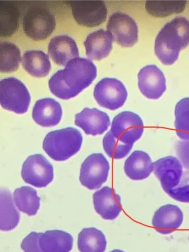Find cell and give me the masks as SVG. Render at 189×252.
Masks as SVG:
<instances>
[{
    "instance_id": "6da1fadb",
    "label": "cell",
    "mask_w": 189,
    "mask_h": 252,
    "mask_svg": "<svg viewBox=\"0 0 189 252\" xmlns=\"http://www.w3.org/2000/svg\"><path fill=\"white\" fill-rule=\"evenodd\" d=\"M96 74V67L92 61L84 58H74L51 76L49 89L57 97L68 99L91 85Z\"/></svg>"
},
{
    "instance_id": "7a4b0ae2",
    "label": "cell",
    "mask_w": 189,
    "mask_h": 252,
    "mask_svg": "<svg viewBox=\"0 0 189 252\" xmlns=\"http://www.w3.org/2000/svg\"><path fill=\"white\" fill-rule=\"evenodd\" d=\"M189 45V21L178 17L168 22L158 32L155 40V52L164 64L174 63L181 50Z\"/></svg>"
},
{
    "instance_id": "3957f363",
    "label": "cell",
    "mask_w": 189,
    "mask_h": 252,
    "mask_svg": "<svg viewBox=\"0 0 189 252\" xmlns=\"http://www.w3.org/2000/svg\"><path fill=\"white\" fill-rule=\"evenodd\" d=\"M82 141L80 132L76 128L68 127L49 132L43 140L42 146L51 158L64 161L80 150Z\"/></svg>"
},
{
    "instance_id": "277c9868",
    "label": "cell",
    "mask_w": 189,
    "mask_h": 252,
    "mask_svg": "<svg viewBox=\"0 0 189 252\" xmlns=\"http://www.w3.org/2000/svg\"><path fill=\"white\" fill-rule=\"evenodd\" d=\"M31 101L28 90L19 79L11 77L0 82V103L4 109L17 114L26 113Z\"/></svg>"
},
{
    "instance_id": "5b68a950",
    "label": "cell",
    "mask_w": 189,
    "mask_h": 252,
    "mask_svg": "<svg viewBox=\"0 0 189 252\" xmlns=\"http://www.w3.org/2000/svg\"><path fill=\"white\" fill-rule=\"evenodd\" d=\"M54 15L45 8L34 6L25 13L23 19L25 33L35 41H41L48 37L56 27Z\"/></svg>"
},
{
    "instance_id": "8992f818",
    "label": "cell",
    "mask_w": 189,
    "mask_h": 252,
    "mask_svg": "<svg viewBox=\"0 0 189 252\" xmlns=\"http://www.w3.org/2000/svg\"><path fill=\"white\" fill-rule=\"evenodd\" d=\"M109 169V162L102 154H93L81 165L80 183L89 189H97L107 181Z\"/></svg>"
},
{
    "instance_id": "52a82bcc",
    "label": "cell",
    "mask_w": 189,
    "mask_h": 252,
    "mask_svg": "<svg viewBox=\"0 0 189 252\" xmlns=\"http://www.w3.org/2000/svg\"><path fill=\"white\" fill-rule=\"evenodd\" d=\"M21 176L27 184L37 188L45 187L53 179V167L43 155H32L24 162Z\"/></svg>"
},
{
    "instance_id": "ba28073f",
    "label": "cell",
    "mask_w": 189,
    "mask_h": 252,
    "mask_svg": "<svg viewBox=\"0 0 189 252\" xmlns=\"http://www.w3.org/2000/svg\"><path fill=\"white\" fill-rule=\"evenodd\" d=\"M94 96L99 105L114 110L124 104L127 93L125 86L119 80L104 78L95 86Z\"/></svg>"
},
{
    "instance_id": "9c48e42d",
    "label": "cell",
    "mask_w": 189,
    "mask_h": 252,
    "mask_svg": "<svg viewBox=\"0 0 189 252\" xmlns=\"http://www.w3.org/2000/svg\"><path fill=\"white\" fill-rule=\"evenodd\" d=\"M110 130L113 136L120 141L127 144L133 145L142 135L143 122L136 113L123 111L114 118Z\"/></svg>"
},
{
    "instance_id": "30bf717a",
    "label": "cell",
    "mask_w": 189,
    "mask_h": 252,
    "mask_svg": "<svg viewBox=\"0 0 189 252\" xmlns=\"http://www.w3.org/2000/svg\"><path fill=\"white\" fill-rule=\"evenodd\" d=\"M107 30L113 40L123 47H131L138 41L137 24L126 13L121 12L113 13L108 19Z\"/></svg>"
},
{
    "instance_id": "8fae6325",
    "label": "cell",
    "mask_w": 189,
    "mask_h": 252,
    "mask_svg": "<svg viewBox=\"0 0 189 252\" xmlns=\"http://www.w3.org/2000/svg\"><path fill=\"white\" fill-rule=\"evenodd\" d=\"M74 19L80 25L87 27L99 26L105 21L107 7L101 0L69 1Z\"/></svg>"
},
{
    "instance_id": "7c38bea8",
    "label": "cell",
    "mask_w": 189,
    "mask_h": 252,
    "mask_svg": "<svg viewBox=\"0 0 189 252\" xmlns=\"http://www.w3.org/2000/svg\"><path fill=\"white\" fill-rule=\"evenodd\" d=\"M138 87L141 93L149 99L159 98L166 90L165 78L156 65L143 67L138 74Z\"/></svg>"
},
{
    "instance_id": "4fadbf2b",
    "label": "cell",
    "mask_w": 189,
    "mask_h": 252,
    "mask_svg": "<svg viewBox=\"0 0 189 252\" xmlns=\"http://www.w3.org/2000/svg\"><path fill=\"white\" fill-rule=\"evenodd\" d=\"M154 173L166 193L178 185L183 171L181 162L176 158L167 156L153 163Z\"/></svg>"
},
{
    "instance_id": "5bb4252c",
    "label": "cell",
    "mask_w": 189,
    "mask_h": 252,
    "mask_svg": "<svg viewBox=\"0 0 189 252\" xmlns=\"http://www.w3.org/2000/svg\"><path fill=\"white\" fill-rule=\"evenodd\" d=\"M74 123L86 134L93 136L103 133L110 125L109 117L105 112L88 107L75 115Z\"/></svg>"
},
{
    "instance_id": "9a60e30c",
    "label": "cell",
    "mask_w": 189,
    "mask_h": 252,
    "mask_svg": "<svg viewBox=\"0 0 189 252\" xmlns=\"http://www.w3.org/2000/svg\"><path fill=\"white\" fill-rule=\"evenodd\" d=\"M93 203L96 212L104 220H113L122 211L120 196L107 186L94 193Z\"/></svg>"
},
{
    "instance_id": "2e32d148",
    "label": "cell",
    "mask_w": 189,
    "mask_h": 252,
    "mask_svg": "<svg viewBox=\"0 0 189 252\" xmlns=\"http://www.w3.org/2000/svg\"><path fill=\"white\" fill-rule=\"evenodd\" d=\"M183 220V214L177 206L166 204L160 207L155 213L152 225L158 233L168 234L178 229Z\"/></svg>"
},
{
    "instance_id": "e0dca14e",
    "label": "cell",
    "mask_w": 189,
    "mask_h": 252,
    "mask_svg": "<svg viewBox=\"0 0 189 252\" xmlns=\"http://www.w3.org/2000/svg\"><path fill=\"white\" fill-rule=\"evenodd\" d=\"M48 50L53 62L62 66L78 58L79 55L75 41L67 35H60L52 38L48 44Z\"/></svg>"
},
{
    "instance_id": "ac0fdd59",
    "label": "cell",
    "mask_w": 189,
    "mask_h": 252,
    "mask_svg": "<svg viewBox=\"0 0 189 252\" xmlns=\"http://www.w3.org/2000/svg\"><path fill=\"white\" fill-rule=\"evenodd\" d=\"M62 116V109L59 102L51 98H44L35 102L32 112L34 122L43 127L58 125Z\"/></svg>"
},
{
    "instance_id": "d6986e66",
    "label": "cell",
    "mask_w": 189,
    "mask_h": 252,
    "mask_svg": "<svg viewBox=\"0 0 189 252\" xmlns=\"http://www.w3.org/2000/svg\"><path fill=\"white\" fill-rule=\"evenodd\" d=\"M113 40L110 33L103 29L90 33L84 42L87 56L96 61L106 58L112 49Z\"/></svg>"
},
{
    "instance_id": "ffe728a7",
    "label": "cell",
    "mask_w": 189,
    "mask_h": 252,
    "mask_svg": "<svg viewBox=\"0 0 189 252\" xmlns=\"http://www.w3.org/2000/svg\"><path fill=\"white\" fill-rule=\"evenodd\" d=\"M124 170L126 175L131 180H143L152 172L153 163L147 153L135 151L126 160Z\"/></svg>"
},
{
    "instance_id": "44dd1931",
    "label": "cell",
    "mask_w": 189,
    "mask_h": 252,
    "mask_svg": "<svg viewBox=\"0 0 189 252\" xmlns=\"http://www.w3.org/2000/svg\"><path fill=\"white\" fill-rule=\"evenodd\" d=\"M73 242L71 234L61 230H47L39 239V247L43 252H69Z\"/></svg>"
},
{
    "instance_id": "7402d4cb",
    "label": "cell",
    "mask_w": 189,
    "mask_h": 252,
    "mask_svg": "<svg viewBox=\"0 0 189 252\" xmlns=\"http://www.w3.org/2000/svg\"><path fill=\"white\" fill-rule=\"evenodd\" d=\"M22 65L30 75L37 78L46 76L51 69L48 55L38 50L25 52L22 58Z\"/></svg>"
},
{
    "instance_id": "603a6c76",
    "label": "cell",
    "mask_w": 189,
    "mask_h": 252,
    "mask_svg": "<svg viewBox=\"0 0 189 252\" xmlns=\"http://www.w3.org/2000/svg\"><path fill=\"white\" fill-rule=\"evenodd\" d=\"M20 214L15 208L10 192L1 189L0 191V229L9 231L19 223Z\"/></svg>"
},
{
    "instance_id": "cb8c5ba5",
    "label": "cell",
    "mask_w": 189,
    "mask_h": 252,
    "mask_svg": "<svg viewBox=\"0 0 189 252\" xmlns=\"http://www.w3.org/2000/svg\"><path fill=\"white\" fill-rule=\"evenodd\" d=\"M77 244L80 252H104L107 242L102 231L89 227L83 228L78 234Z\"/></svg>"
},
{
    "instance_id": "d4e9b609",
    "label": "cell",
    "mask_w": 189,
    "mask_h": 252,
    "mask_svg": "<svg viewBox=\"0 0 189 252\" xmlns=\"http://www.w3.org/2000/svg\"><path fill=\"white\" fill-rule=\"evenodd\" d=\"M14 201L19 210L29 216L35 215L40 207V198L36 190L29 186H23L15 189Z\"/></svg>"
},
{
    "instance_id": "484cf974",
    "label": "cell",
    "mask_w": 189,
    "mask_h": 252,
    "mask_svg": "<svg viewBox=\"0 0 189 252\" xmlns=\"http://www.w3.org/2000/svg\"><path fill=\"white\" fill-rule=\"evenodd\" d=\"M22 60L20 50L15 44L3 41L0 44V71L10 73L16 71Z\"/></svg>"
},
{
    "instance_id": "4316f807",
    "label": "cell",
    "mask_w": 189,
    "mask_h": 252,
    "mask_svg": "<svg viewBox=\"0 0 189 252\" xmlns=\"http://www.w3.org/2000/svg\"><path fill=\"white\" fill-rule=\"evenodd\" d=\"M0 4L1 37H8L16 31L19 20V12L16 6L11 3L3 1Z\"/></svg>"
},
{
    "instance_id": "83f0119b",
    "label": "cell",
    "mask_w": 189,
    "mask_h": 252,
    "mask_svg": "<svg viewBox=\"0 0 189 252\" xmlns=\"http://www.w3.org/2000/svg\"><path fill=\"white\" fill-rule=\"evenodd\" d=\"M186 1H146L145 8L155 17H164L172 14L182 12L185 8Z\"/></svg>"
},
{
    "instance_id": "f1b7e54d",
    "label": "cell",
    "mask_w": 189,
    "mask_h": 252,
    "mask_svg": "<svg viewBox=\"0 0 189 252\" xmlns=\"http://www.w3.org/2000/svg\"><path fill=\"white\" fill-rule=\"evenodd\" d=\"M175 127L178 136L189 140V97L180 100L175 108Z\"/></svg>"
},
{
    "instance_id": "f546056e",
    "label": "cell",
    "mask_w": 189,
    "mask_h": 252,
    "mask_svg": "<svg viewBox=\"0 0 189 252\" xmlns=\"http://www.w3.org/2000/svg\"><path fill=\"white\" fill-rule=\"evenodd\" d=\"M103 149L108 156L114 159L125 157L132 149L133 145L127 144L115 137L109 130L102 140Z\"/></svg>"
},
{
    "instance_id": "4dcf8cb0",
    "label": "cell",
    "mask_w": 189,
    "mask_h": 252,
    "mask_svg": "<svg viewBox=\"0 0 189 252\" xmlns=\"http://www.w3.org/2000/svg\"><path fill=\"white\" fill-rule=\"evenodd\" d=\"M166 193L177 201L189 203V171H183L178 185Z\"/></svg>"
},
{
    "instance_id": "1f68e13d",
    "label": "cell",
    "mask_w": 189,
    "mask_h": 252,
    "mask_svg": "<svg viewBox=\"0 0 189 252\" xmlns=\"http://www.w3.org/2000/svg\"><path fill=\"white\" fill-rule=\"evenodd\" d=\"M41 232H32L22 241L21 248L24 252H43L39 245Z\"/></svg>"
},
{
    "instance_id": "d6a6232c",
    "label": "cell",
    "mask_w": 189,
    "mask_h": 252,
    "mask_svg": "<svg viewBox=\"0 0 189 252\" xmlns=\"http://www.w3.org/2000/svg\"><path fill=\"white\" fill-rule=\"evenodd\" d=\"M175 151L182 166L189 170V140L178 141L175 145Z\"/></svg>"
},
{
    "instance_id": "836d02e7",
    "label": "cell",
    "mask_w": 189,
    "mask_h": 252,
    "mask_svg": "<svg viewBox=\"0 0 189 252\" xmlns=\"http://www.w3.org/2000/svg\"><path fill=\"white\" fill-rule=\"evenodd\" d=\"M110 252H124L122 250H120L115 249V250H112V251H111Z\"/></svg>"
},
{
    "instance_id": "e575fe53",
    "label": "cell",
    "mask_w": 189,
    "mask_h": 252,
    "mask_svg": "<svg viewBox=\"0 0 189 252\" xmlns=\"http://www.w3.org/2000/svg\"></svg>"
}]
</instances>
